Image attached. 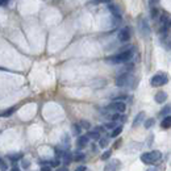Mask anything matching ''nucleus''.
Instances as JSON below:
<instances>
[{
    "label": "nucleus",
    "instance_id": "f257e3e1",
    "mask_svg": "<svg viewBox=\"0 0 171 171\" xmlns=\"http://www.w3.org/2000/svg\"><path fill=\"white\" fill-rule=\"evenodd\" d=\"M132 58H133V50H132V47L129 49H124V50H121V53H119L117 55H113V57H109L108 58V62L109 63H126L129 62Z\"/></svg>",
    "mask_w": 171,
    "mask_h": 171
},
{
    "label": "nucleus",
    "instance_id": "f03ea898",
    "mask_svg": "<svg viewBox=\"0 0 171 171\" xmlns=\"http://www.w3.org/2000/svg\"><path fill=\"white\" fill-rule=\"evenodd\" d=\"M161 158H162V153H161L159 150H153V151H149V153H144L141 155V161L146 165L155 163Z\"/></svg>",
    "mask_w": 171,
    "mask_h": 171
},
{
    "label": "nucleus",
    "instance_id": "7ed1b4c3",
    "mask_svg": "<svg viewBox=\"0 0 171 171\" xmlns=\"http://www.w3.org/2000/svg\"><path fill=\"white\" fill-rule=\"evenodd\" d=\"M169 83V76L166 74H155L153 78L150 79V84L153 87H162L165 84H167Z\"/></svg>",
    "mask_w": 171,
    "mask_h": 171
},
{
    "label": "nucleus",
    "instance_id": "20e7f679",
    "mask_svg": "<svg viewBox=\"0 0 171 171\" xmlns=\"http://www.w3.org/2000/svg\"><path fill=\"white\" fill-rule=\"evenodd\" d=\"M132 80H133V76H132L130 74H128V72H124V74H121L117 76L116 79V86L117 87H125V86H129Z\"/></svg>",
    "mask_w": 171,
    "mask_h": 171
},
{
    "label": "nucleus",
    "instance_id": "39448f33",
    "mask_svg": "<svg viewBox=\"0 0 171 171\" xmlns=\"http://www.w3.org/2000/svg\"><path fill=\"white\" fill-rule=\"evenodd\" d=\"M107 109L115 111V112H117V113H123V112H125V109H126V105L123 101H113L107 107Z\"/></svg>",
    "mask_w": 171,
    "mask_h": 171
},
{
    "label": "nucleus",
    "instance_id": "423d86ee",
    "mask_svg": "<svg viewBox=\"0 0 171 171\" xmlns=\"http://www.w3.org/2000/svg\"><path fill=\"white\" fill-rule=\"evenodd\" d=\"M138 26H140V32L142 36H149L150 34V28H149V24L145 18H140L138 20Z\"/></svg>",
    "mask_w": 171,
    "mask_h": 171
},
{
    "label": "nucleus",
    "instance_id": "0eeeda50",
    "mask_svg": "<svg viewBox=\"0 0 171 171\" xmlns=\"http://www.w3.org/2000/svg\"><path fill=\"white\" fill-rule=\"evenodd\" d=\"M120 161L119 159H113L111 161V162L108 165H105L104 167V171H119L120 170Z\"/></svg>",
    "mask_w": 171,
    "mask_h": 171
},
{
    "label": "nucleus",
    "instance_id": "6e6552de",
    "mask_svg": "<svg viewBox=\"0 0 171 171\" xmlns=\"http://www.w3.org/2000/svg\"><path fill=\"white\" fill-rule=\"evenodd\" d=\"M129 38H130V31H129V28H123L119 32V40L121 42H126V41H129Z\"/></svg>",
    "mask_w": 171,
    "mask_h": 171
},
{
    "label": "nucleus",
    "instance_id": "1a4fd4ad",
    "mask_svg": "<svg viewBox=\"0 0 171 171\" xmlns=\"http://www.w3.org/2000/svg\"><path fill=\"white\" fill-rule=\"evenodd\" d=\"M154 100L157 101L158 104H162V103H165L166 100H167V94H166L165 91H158L154 96Z\"/></svg>",
    "mask_w": 171,
    "mask_h": 171
},
{
    "label": "nucleus",
    "instance_id": "9d476101",
    "mask_svg": "<svg viewBox=\"0 0 171 171\" xmlns=\"http://www.w3.org/2000/svg\"><path fill=\"white\" fill-rule=\"evenodd\" d=\"M76 144H78V148H84V146L88 144V137L87 136H79L78 137Z\"/></svg>",
    "mask_w": 171,
    "mask_h": 171
},
{
    "label": "nucleus",
    "instance_id": "9b49d317",
    "mask_svg": "<svg viewBox=\"0 0 171 171\" xmlns=\"http://www.w3.org/2000/svg\"><path fill=\"white\" fill-rule=\"evenodd\" d=\"M161 126H162L163 129H170L171 128V116H166L162 120V123H161Z\"/></svg>",
    "mask_w": 171,
    "mask_h": 171
},
{
    "label": "nucleus",
    "instance_id": "f8f14e48",
    "mask_svg": "<svg viewBox=\"0 0 171 171\" xmlns=\"http://www.w3.org/2000/svg\"><path fill=\"white\" fill-rule=\"evenodd\" d=\"M144 119H145V113H144V112H140V113L136 116L134 121H133V126H138L144 121Z\"/></svg>",
    "mask_w": 171,
    "mask_h": 171
},
{
    "label": "nucleus",
    "instance_id": "ddd939ff",
    "mask_svg": "<svg viewBox=\"0 0 171 171\" xmlns=\"http://www.w3.org/2000/svg\"><path fill=\"white\" fill-rule=\"evenodd\" d=\"M14 111H16V107H11V108H8L4 112H2V113H0V117H9V116H12Z\"/></svg>",
    "mask_w": 171,
    "mask_h": 171
},
{
    "label": "nucleus",
    "instance_id": "4468645a",
    "mask_svg": "<svg viewBox=\"0 0 171 171\" xmlns=\"http://www.w3.org/2000/svg\"><path fill=\"white\" fill-rule=\"evenodd\" d=\"M108 9L113 13V16H119L120 14V8H119V6H116V4H109Z\"/></svg>",
    "mask_w": 171,
    "mask_h": 171
},
{
    "label": "nucleus",
    "instance_id": "2eb2a0df",
    "mask_svg": "<svg viewBox=\"0 0 171 171\" xmlns=\"http://www.w3.org/2000/svg\"><path fill=\"white\" fill-rule=\"evenodd\" d=\"M121 132H123V126H116V128L113 129V130H112L111 132V137H112V138H115V137H117V136H120V133H121Z\"/></svg>",
    "mask_w": 171,
    "mask_h": 171
},
{
    "label": "nucleus",
    "instance_id": "dca6fc26",
    "mask_svg": "<svg viewBox=\"0 0 171 171\" xmlns=\"http://www.w3.org/2000/svg\"><path fill=\"white\" fill-rule=\"evenodd\" d=\"M21 158H22V154H21V153H17V154H9V155H8V159H9V161H12V162H16V161L21 159Z\"/></svg>",
    "mask_w": 171,
    "mask_h": 171
},
{
    "label": "nucleus",
    "instance_id": "f3484780",
    "mask_svg": "<svg viewBox=\"0 0 171 171\" xmlns=\"http://www.w3.org/2000/svg\"><path fill=\"white\" fill-rule=\"evenodd\" d=\"M154 123H155V120L153 119V117H150V119H148V120H145V123H144V126L146 129H150L151 126L154 125Z\"/></svg>",
    "mask_w": 171,
    "mask_h": 171
},
{
    "label": "nucleus",
    "instance_id": "a211bd4d",
    "mask_svg": "<svg viewBox=\"0 0 171 171\" xmlns=\"http://www.w3.org/2000/svg\"><path fill=\"white\" fill-rule=\"evenodd\" d=\"M80 133H82V128L79 126V124H74V125H72V134L79 136Z\"/></svg>",
    "mask_w": 171,
    "mask_h": 171
},
{
    "label": "nucleus",
    "instance_id": "6ab92c4d",
    "mask_svg": "<svg viewBox=\"0 0 171 171\" xmlns=\"http://www.w3.org/2000/svg\"><path fill=\"white\" fill-rule=\"evenodd\" d=\"M87 137H88V140L91 138V140H100V134L97 133V132H90L88 134H87Z\"/></svg>",
    "mask_w": 171,
    "mask_h": 171
},
{
    "label": "nucleus",
    "instance_id": "aec40b11",
    "mask_svg": "<svg viewBox=\"0 0 171 171\" xmlns=\"http://www.w3.org/2000/svg\"><path fill=\"white\" fill-rule=\"evenodd\" d=\"M63 161H65V163L67 165L68 162H71L72 161V154L67 153V151H65V154H63Z\"/></svg>",
    "mask_w": 171,
    "mask_h": 171
},
{
    "label": "nucleus",
    "instance_id": "412c9836",
    "mask_svg": "<svg viewBox=\"0 0 171 171\" xmlns=\"http://www.w3.org/2000/svg\"><path fill=\"white\" fill-rule=\"evenodd\" d=\"M79 126H80V128H84V129H90L91 124H90L87 120H82V121H80V124H79Z\"/></svg>",
    "mask_w": 171,
    "mask_h": 171
},
{
    "label": "nucleus",
    "instance_id": "4be33fe9",
    "mask_svg": "<svg viewBox=\"0 0 171 171\" xmlns=\"http://www.w3.org/2000/svg\"><path fill=\"white\" fill-rule=\"evenodd\" d=\"M111 154H112V151H111V150H107V151H104V153H103V155H101V159H103V161H107V159H109V158H111Z\"/></svg>",
    "mask_w": 171,
    "mask_h": 171
},
{
    "label": "nucleus",
    "instance_id": "5701e85b",
    "mask_svg": "<svg viewBox=\"0 0 171 171\" xmlns=\"http://www.w3.org/2000/svg\"><path fill=\"white\" fill-rule=\"evenodd\" d=\"M59 165H61L59 159H54V161H50V162H49V166H50V167H58Z\"/></svg>",
    "mask_w": 171,
    "mask_h": 171
},
{
    "label": "nucleus",
    "instance_id": "b1692460",
    "mask_svg": "<svg viewBox=\"0 0 171 171\" xmlns=\"http://www.w3.org/2000/svg\"><path fill=\"white\" fill-rule=\"evenodd\" d=\"M170 111H171V105H167V107H165V108H163L162 111H161V113H159V115H161V116H166Z\"/></svg>",
    "mask_w": 171,
    "mask_h": 171
},
{
    "label": "nucleus",
    "instance_id": "393cba45",
    "mask_svg": "<svg viewBox=\"0 0 171 171\" xmlns=\"http://www.w3.org/2000/svg\"><path fill=\"white\" fill-rule=\"evenodd\" d=\"M7 170H8V165L3 159H0V171H7Z\"/></svg>",
    "mask_w": 171,
    "mask_h": 171
},
{
    "label": "nucleus",
    "instance_id": "a878e982",
    "mask_svg": "<svg viewBox=\"0 0 171 171\" xmlns=\"http://www.w3.org/2000/svg\"><path fill=\"white\" fill-rule=\"evenodd\" d=\"M107 145H108V140H107V138L99 140V146H100V148H105Z\"/></svg>",
    "mask_w": 171,
    "mask_h": 171
},
{
    "label": "nucleus",
    "instance_id": "bb28decb",
    "mask_svg": "<svg viewBox=\"0 0 171 171\" xmlns=\"http://www.w3.org/2000/svg\"><path fill=\"white\" fill-rule=\"evenodd\" d=\"M150 14H151V18H157L158 17V9L157 8H151Z\"/></svg>",
    "mask_w": 171,
    "mask_h": 171
},
{
    "label": "nucleus",
    "instance_id": "cd10ccee",
    "mask_svg": "<svg viewBox=\"0 0 171 171\" xmlns=\"http://www.w3.org/2000/svg\"><path fill=\"white\" fill-rule=\"evenodd\" d=\"M75 161H82V159H84V154H82V153H78L75 157H74Z\"/></svg>",
    "mask_w": 171,
    "mask_h": 171
},
{
    "label": "nucleus",
    "instance_id": "c85d7f7f",
    "mask_svg": "<svg viewBox=\"0 0 171 171\" xmlns=\"http://www.w3.org/2000/svg\"><path fill=\"white\" fill-rule=\"evenodd\" d=\"M29 166H31V163H29V161L24 159V161H22V167H24V169H28Z\"/></svg>",
    "mask_w": 171,
    "mask_h": 171
},
{
    "label": "nucleus",
    "instance_id": "c756f323",
    "mask_svg": "<svg viewBox=\"0 0 171 171\" xmlns=\"http://www.w3.org/2000/svg\"><path fill=\"white\" fill-rule=\"evenodd\" d=\"M41 171H51L50 166H41Z\"/></svg>",
    "mask_w": 171,
    "mask_h": 171
},
{
    "label": "nucleus",
    "instance_id": "7c9ffc66",
    "mask_svg": "<svg viewBox=\"0 0 171 171\" xmlns=\"http://www.w3.org/2000/svg\"><path fill=\"white\" fill-rule=\"evenodd\" d=\"M75 171H86V166H79L75 169Z\"/></svg>",
    "mask_w": 171,
    "mask_h": 171
},
{
    "label": "nucleus",
    "instance_id": "2f4dec72",
    "mask_svg": "<svg viewBox=\"0 0 171 171\" xmlns=\"http://www.w3.org/2000/svg\"><path fill=\"white\" fill-rule=\"evenodd\" d=\"M105 126H107V128H108V129H111V128H115V126H116V124H115V123H109V124H107Z\"/></svg>",
    "mask_w": 171,
    "mask_h": 171
},
{
    "label": "nucleus",
    "instance_id": "473e14b6",
    "mask_svg": "<svg viewBox=\"0 0 171 171\" xmlns=\"http://www.w3.org/2000/svg\"><path fill=\"white\" fill-rule=\"evenodd\" d=\"M57 171H68V170H67L66 167H59V169H58Z\"/></svg>",
    "mask_w": 171,
    "mask_h": 171
},
{
    "label": "nucleus",
    "instance_id": "72a5a7b5",
    "mask_svg": "<svg viewBox=\"0 0 171 171\" xmlns=\"http://www.w3.org/2000/svg\"><path fill=\"white\" fill-rule=\"evenodd\" d=\"M11 171H20V169H18V167H17V166H14V167H13V169H12Z\"/></svg>",
    "mask_w": 171,
    "mask_h": 171
},
{
    "label": "nucleus",
    "instance_id": "f704fd0d",
    "mask_svg": "<svg viewBox=\"0 0 171 171\" xmlns=\"http://www.w3.org/2000/svg\"><path fill=\"white\" fill-rule=\"evenodd\" d=\"M120 144H121V140H119V141H117V142H116V148H119V146H120Z\"/></svg>",
    "mask_w": 171,
    "mask_h": 171
},
{
    "label": "nucleus",
    "instance_id": "c9c22d12",
    "mask_svg": "<svg viewBox=\"0 0 171 171\" xmlns=\"http://www.w3.org/2000/svg\"><path fill=\"white\" fill-rule=\"evenodd\" d=\"M148 171H157V169H154V167H153V169H149Z\"/></svg>",
    "mask_w": 171,
    "mask_h": 171
},
{
    "label": "nucleus",
    "instance_id": "e433bc0d",
    "mask_svg": "<svg viewBox=\"0 0 171 171\" xmlns=\"http://www.w3.org/2000/svg\"><path fill=\"white\" fill-rule=\"evenodd\" d=\"M0 6H2V2H0Z\"/></svg>",
    "mask_w": 171,
    "mask_h": 171
}]
</instances>
